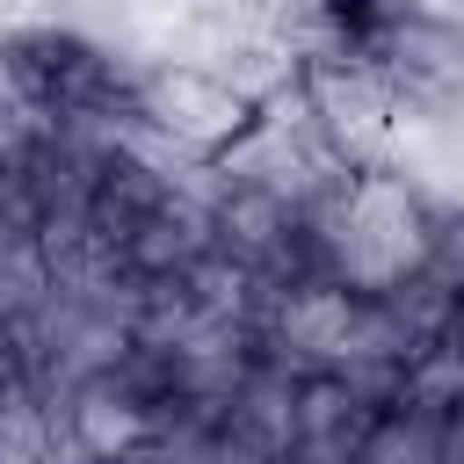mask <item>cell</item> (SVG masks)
I'll return each instance as SVG.
<instances>
[{
	"label": "cell",
	"instance_id": "1",
	"mask_svg": "<svg viewBox=\"0 0 464 464\" xmlns=\"http://www.w3.org/2000/svg\"><path fill=\"white\" fill-rule=\"evenodd\" d=\"M138 72L130 51L58 14L0 29V94L51 130H138Z\"/></svg>",
	"mask_w": 464,
	"mask_h": 464
},
{
	"label": "cell",
	"instance_id": "3",
	"mask_svg": "<svg viewBox=\"0 0 464 464\" xmlns=\"http://www.w3.org/2000/svg\"><path fill=\"white\" fill-rule=\"evenodd\" d=\"M348 464H442V406L413 392L370 406L362 435L348 442Z\"/></svg>",
	"mask_w": 464,
	"mask_h": 464
},
{
	"label": "cell",
	"instance_id": "4",
	"mask_svg": "<svg viewBox=\"0 0 464 464\" xmlns=\"http://www.w3.org/2000/svg\"><path fill=\"white\" fill-rule=\"evenodd\" d=\"M283 464H334V457H283Z\"/></svg>",
	"mask_w": 464,
	"mask_h": 464
},
{
	"label": "cell",
	"instance_id": "2",
	"mask_svg": "<svg viewBox=\"0 0 464 464\" xmlns=\"http://www.w3.org/2000/svg\"><path fill=\"white\" fill-rule=\"evenodd\" d=\"M362 420H370V399L341 370H297L290 450L283 457H334V464H348V442L362 435Z\"/></svg>",
	"mask_w": 464,
	"mask_h": 464
}]
</instances>
